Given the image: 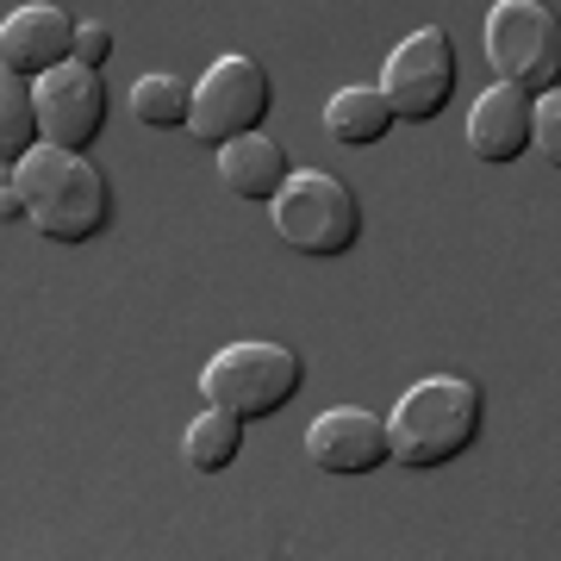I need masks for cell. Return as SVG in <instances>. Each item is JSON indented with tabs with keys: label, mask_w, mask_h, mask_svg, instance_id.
<instances>
[{
	"label": "cell",
	"mask_w": 561,
	"mask_h": 561,
	"mask_svg": "<svg viewBox=\"0 0 561 561\" xmlns=\"http://www.w3.org/2000/svg\"><path fill=\"white\" fill-rule=\"evenodd\" d=\"M0 219L13 225V219H25V194H20V181L7 175V187H0Z\"/></svg>",
	"instance_id": "19"
},
{
	"label": "cell",
	"mask_w": 561,
	"mask_h": 561,
	"mask_svg": "<svg viewBox=\"0 0 561 561\" xmlns=\"http://www.w3.org/2000/svg\"><path fill=\"white\" fill-rule=\"evenodd\" d=\"M243 424L238 412H225V405H206L201 419L187 424V437H181V456H187V468H201V474H219V468H231L243 449Z\"/></svg>",
	"instance_id": "15"
},
{
	"label": "cell",
	"mask_w": 561,
	"mask_h": 561,
	"mask_svg": "<svg viewBox=\"0 0 561 561\" xmlns=\"http://www.w3.org/2000/svg\"><path fill=\"white\" fill-rule=\"evenodd\" d=\"M468 150L493 169L518 162L524 150H537V94H524L512 81H493L474 113H468Z\"/></svg>",
	"instance_id": "11"
},
{
	"label": "cell",
	"mask_w": 561,
	"mask_h": 561,
	"mask_svg": "<svg viewBox=\"0 0 561 561\" xmlns=\"http://www.w3.org/2000/svg\"><path fill=\"white\" fill-rule=\"evenodd\" d=\"M7 175L20 181L25 194V219L44 243H94L113 225V181L101 175V162L88 150H57V144H38L25 162H13Z\"/></svg>",
	"instance_id": "1"
},
{
	"label": "cell",
	"mask_w": 561,
	"mask_h": 561,
	"mask_svg": "<svg viewBox=\"0 0 561 561\" xmlns=\"http://www.w3.org/2000/svg\"><path fill=\"white\" fill-rule=\"evenodd\" d=\"M300 381H306V362L287 343H268V337L225 343L219 356L201 368L206 405H225L238 419H275L280 405L300 393Z\"/></svg>",
	"instance_id": "3"
},
{
	"label": "cell",
	"mask_w": 561,
	"mask_h": 561,
	"mask_svg": "<svg viewBox=\"0 0 561 561\" xmlns=\"http://www.w3.org/2000/svg\"><path fill=\"white\" fill-rule=\"evenodd\" d=\"M280 243H294L300 256H343L362 238V201L350 194V181L324 175V169H294L287 187L268 201Z\"/></svg>",
	"instance_id": "4"
},
{
	"label": "cell",
	"mask_w": 561,
	"mask_h": 561,
	"mask_svg": "<svg viewBox=\"0 0 561 561\" xmlns=\"http://www.w3.org/2000/svg\"><path fill=\"white\" fill-rule=\"evenodd\" d=\"M38 88V125H44V144L57 150H94L106 125V81L101 69L88 62H62L50 76L32 81Z\"/></svg>",
	"instance_id": "8"
},
{
	"label": "cell",
	"mask_w": 561,
	"mask_h": 561,
	"mask_svg": "<svg viewBox=\"0 0 561 561\" xmlns=\"http://www.w3.org/2000/svg\"><path fill=\"white\" fill-rule=\"evenodd\" d=\"M213 157H219V181H225V187H231L238 201H256V206H268L280 187H287V175H294L287 150H280L268 131H243V138L219 144Z\"/></svg>",
	"instance_id": "12"
},
{
	"label": "cell",
	"mask_w": 561,
	"mask_h": 561,
	"mask_svg": "<svg viewBox=\"0 0 561 561\" xmlns=\"http://www.w3.org/2000/svg\"><path fill=\"white\" fill-rule=\"evenodd\" d=\"M481 44L493 62V81H512L524 94L561 88V20L542 0H493Z\"/></svg>",
	"instance_id": "5"
},
{
	"label": "cell",
	"mask_w": 561,
	"mask_h": 561,
	"mask_svg": "<svg viewBox=\"0 0 561 561\" xmlns=\"http://www.w3.org/2000/svg\"><path fill=\"white\" fill-rule=\"evenodd\" d=\"M268 106H275L268 69H262L256 57H219L201 81H194V119H187V131H194L206 150H219V144L243 138V131H262Z\"/></svg>",
	"instance_id": "6"
},
{
	"label": "cell",
	"mask_w": 561,
	"mask_h": 561,
	"mask_svg": "<svg viewBox=\"0 0 561 561\" xmlns=\"http://www.w3.org/2000/svg\"><path fill=\"white\" fill-rule=\"evenodd\" d=\"M38 144H44L38 88H32V76L0 69V157H7V169H13V162H25Z\"/></svg>",
	"instance_id": "14"
},
{
	"label": "cell",
	"mask_w": 561,
	"mask_h": 561,
	"mask_svg": "<svg viewBox=\"0 0 561 561\" xmlns=\"http://www.w3.org/2000/svg\"><path fill=\"white\" fill-rule=\"evenodd\" d=\"M381 94L412 125H431L456 101V44H449L443 25H419L412 38L393 44V57L381 69Z\"/></svg>",
	"instance_id": "7"
},
{
	"label": "cell",
	"mask_w": 561,
	"mask_h": 561,
	"mask_svg": "<svg viewBox=\"0 0 561 561\" xmlns=\"http://www.w3.org/2000/svg\"><path fill=\"white\" fill-rule=\"evenodd\" d=\"M76 62H88V69H106V62H113V32H106L101 20H81V32H76Z\"/></svg>",
	"instance_id": "18"
},
{
	"label": "cell",
	"mask_w": 561,
	"mask_h": 561,
	"mask_svg": "<svg viewBox=\"0 0 561 561\" xmlns=\"http://www.w3.org/2000/svg\"><path fill=\"white\" fill-rule=\"evenodd\" d=\"M131 113H138V125H150V131H175V125L194 119V81L181 76H144L138 88H131Z\"/></svg>",
	"instance_id": "16"
},
{
	"label": "cell",
	"mask_w": 561,
	"mask_h": 561,
	"mask_svg": "<svg viewBox=\"0 0 561 561\" xmlns=\"http://www.w3.org/2000/svg\"><path fill=\"white\" fill-rule=\"evenodd\" d=\"M76 32L81 25L50 7V0H32V7H13L7 20H0V69H13V76H50L62 62H76Z\"/></svg>",
	"instance_id": "10"
},
{
	"label": "cell",
	"mask_w": 561,
	"mask_h": 561,
	"mask_svg": "<svg viewBox=\"0 0 561 561\" xmlns=\"http://www.w3.org/2000/svg\"><path fill=\"white\" fill-rule=\"evenodd\" d=\"M400 125L393 101H387L381 88H337L331 101H324V131L350 150H368V144H381L387 131Z\"/></svg>",
	"instance_id": "13"
},
{
	"label": "cell",
	"mask_w": 561,
	"mask_h": 561,
	"mask_svg": "<svg viewBox=\"0 0 561 561\" xmlns=\"http://www.w3.org/2000/svg\"><path fill=\"white\" fill-rule=\"evenodd\" d=\"M481 412H486V400L468 375H431V381L405 387L400 405L387 412L393 461L400 468H443V461H456L481 437Z\"/></svg>",
	"instance_id": "2"
},
{
	"label": "cell",
	"mask_w": 561,
	"mask_h": 561,
	"mask_svg": "<svg viewBox=\"0 0 561 561\" xmlns=\"http://www.w3.org/2000/svg\"><path fill=\"white\" fill-rule=\"evenodd\" d=\"M306 456H312V468L319 474H375V468H387L393 461V437H387V419H375V412H362V405H337V412H324V419H312V431H306Z\"/></svg>",
	"instance_id": "9"
},
{
	"label": "cell",
	"mask_w": 561,
	"mask_h": 561,
	"mask_svg": "<svg viewBox=\"0 0 561 561\" xmlns=\"http://www.w3.org/2000/svg\"><path fill=\"white\" fill-rule=\"evenodd\" d=\"M537 150H542V162L561 175V88L537 94Z\"/></svg>",
	"instance_id": "17"
}]
</instances>
